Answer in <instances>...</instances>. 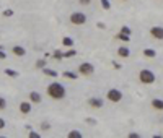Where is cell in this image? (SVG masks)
Instances as JSON below:
<instances>
[{"instance_id": "cell-10", "label": "cell", "mask_w": 163, "mask_h": 138, "mask_svg": "<svg viewBox=\"0 0 163 138\" xmlns=\"http://www.w3.org/2000/svg\"><path fill=\"white\" fill-rule=\"evenodd\" d=\"M11 52L16 55V57H23V55L26 54V50H25V47H21V46H15L13 49H11Z\"/></svg>"}, {"instance_id": "cell-32", "label": "cell", "mask_w": 163, "mask_h": 138, "mask_svg": "<svg viewBox=\"0 0 163 138\" xmlns=\"http://www.w3.org/2000/svg\"><path fill=\"white\" fill-rule=\"evenodd\" d=\"M0 59H7V54L5 52H2V50H0Z\"/></svg>"}, {"instance_id": "cell-21", "label": "cell", "mask_w": 163, "mask_h": 138, "mask_svg": "<svg viewBox=\"0 0 163 138\" xmlns=\"http://www.w3.org/2000/svg\"><path fill=\"white\" fill-rule=\"evenodd\" d=\"M36 67H38V68H44V67H46V59H39L36 62Z\"/></svg>"}, {"instance_id": "cell-15", "label": "cell", "mask_w": 163, "mask_h": 138, "mask_svg": "<svg viewBox=\"0 0 163 138\" xmlns=\"http://www.w3.org/2000/svg\"><path fill=\"white\" fill-rule=\"evenodd\" d=\"M42 72H44V75H47V76H52V78H56L57 76V72H54V70L47 68V67H44V68H41Z\"/></svg>"}, {"instance_id": "cell-30", "label": "cell", "mask_w": 163, "mask_h": 138, "mask_svg": "<svg viewBox=\"0 0 163 138\" xmlns=\"http://www.w3.org/2000/svg\"><path fill=\"white\" fill-rule=\"evenodd\" d=\"M129 138H140V135H139V133H129Z\"/></svg>"}, {"instance_id": "cell-1", "label": "cell", "mask_w": 163, "mask_h": 138, "mask_svg": "<svg viewBox=\"0 0 163 138\" xmlns=\"http://www.w3.org/2000/svg\"><path fill=\"white\" fill-rule=\"evenodd\" d=\"M47 96L52 99H56V101H61V99L65 98V86L64 84H61L59 81H52L49 86H47Z\"/></svg>"}, {"instance_id": "cell-7", "label": "cell", "mask_w": 163, "mask_h": 138, "mask_svg": "<svg viewBox=\"0 0 163 138\" xmlns=\"http://www.w3.org/2000/svg\"><path fill=\"white\" fill-rule=\"evenodd\" d=\"M88 104H90V107H93V109H101L103 106H104V101H103V98L93 96V98L88 99Z\"/></svg>"}, {"instance_id": "cell-14", "label": "cell", "mask_w": 163, "mask_h": 138, "mask_svg": "<svg viewBox=\"0 0 163 138\" xmlns=\"http://www.w3.org/2000/svg\"><path fill=\"white\" fill-rule=\"evenodd\" d=\"M62 44L65 46V47H73V39L69 38V36H65V38L62 39Z\"/></svg>"}, {"instance_id": "cell-19", "label": "cell", "mask_w": 163, "mask_h": 138, "mask_svg": "<svg viewBox=\"0 0 163 138\" xmlns=\"http://www.w3.org/2000/svg\"><path fill=\"white\" fill-rule=\"evenodd\" d=\"M77 55V50L72 47V49H69L67 52H64V57H75Z\"/></svg>"}, {"instance_id": "cell-12", "label": "cell", "mask_w": 163, "mask_h": 138, "mask_svg": "<svg viewBox=\"0 0 163 138\" xmlns=\"http://www.w3.org/2000/svg\"><path fill=\"white\" fill-rule=\"evenodd\" d=\"M117 55H119V57H124V59H127L129 55H131V50H129L127 47H119V49H117Z\"/></svg>"}, {"instance_id": "cell-3", "label": "cell", "mask_w": 163, "mask_h": 138, "mask_svg": "<svg viewBox=\"0 0 163 138\" xmlns=\"http://www.w3.org/2000/svg\"><path fill=\"white\" fill-rule=\"evenodd\" d=\"M70 23L75 26H82L87 23V15L85 13H82V11H73L70 15Z\"/></svg>"}, {"instance_id": "cell-11", "label": "cell", "mask_w": 163, "mask_h": 138, "mask_svg": "<svg viewBox=\"0 0 163 138\" xmlns=\"http://www.w3.org/2000/svg\"><path fill=\"white\" fill-rule=\"evenodd\" d=\"M152 107L157 111H163V99H152Z\"/></svg>"}, {"instance_id": "cell-20", "label": "cell", "mask_w": 163, "mask_h": 138, "mask_svg": "<svg viewBox=\"0 0 163 138\" xmlns=\"http://www.w3.org/2000/svg\"><path fill=\"white\" fill-rule=\"evenodd\" d=\"M116 39H119V41H124V42H129V36L127 34H122V33H119V34L116 36Z\"/></svg>"}, {"instance_id": "cell-27", "label": "cell", "mask_w": 163, "mask_h": 138, "mask_svg": "<svg viewBox=\"0 0 163 138\" xmlns=\"http://www.w3.org/2000/svg\"><path fill=\"white\" fill-rule=\"evenodd\" d=\"M5 127H7V122H5V120H3L2 117H0V130H3Z\"/></svg>"}, {"instance_id": "cell-4", "label": "cell", "mask_w": 163, "mask_h": 138, "mask_svg": "<svg viewBox=\"0 0 163 138\" xmlns=\"http://www.w3.org/2000/svg\"><path fill=\"white\" fill-rule=\"evenodd\" d=\"M106 98L111 101V102H121L122 101V98H124V94H122V91H119L117 88H111L109 91L106 93Z\"/></svg>"}, {"instance_id": "cell-18", "label": "cell", "mask_w": 163, "mask_h": 138, "mask_svg": "<svg viewBox=\"0 0 163 138\" xmlns=\"http://www.w3.org/2000/svg\"><path fill=\"white\" fill-rule=\"evenodd\" d=\"M5 75H7V76H11V78H16V76H18V72L10 70V68H5Z\"/></svg>"}, {"instance_id": "cell-29", "label": "cell", "mask_w": 163, "mask_h": 138, "mask_svg": "<svg viewBox=\"0 0 163 138\" xmlns=\"http://www.w3.org/2000/svg\"><path fill=\"white\" fill-rule=\"evenodd\" d=\"M90 2H92V0H78L80 5H90Z\"/></svg>"}, {"instance_id": "cell-33", "label": "cell", "mask_w": 163, "mask_h": 138, "mask_svg": "<svg viewBox=\"0 0 163 138\" xmlns=\"http://www.w3.org/2000/svg\"><path fill=\"white\" fill-rule=\"evenodd\" d=\"M112 65H114V68H117V70L121 68V64H117V62H114V64H112Z\"/></svg>"}, {"instance_id": "cell-31", "label": "cell", "mask_w": 163, "mask_h": 138, "mask_svg": "<svg viewBox=\"0 0 163 138\" xmlns=\"http://www.w3.org/2000/svg\"><path fill=\"white\" fill-rule=\"evenodd\" d=\"M3 15H5V16H11V15H13V10H5V11H3Z\"/></svg>"}, {"instance_id": "cell-6", "label": "cell", "mask_w": 163, "mask_h": 138, "mask_svg": "<svg viewBox=\"0 0 163 138\" xmlns=\"http://www.w3.org/2000/svg\"><path fill=\"white\" fill-rule=\"evenodd\" d=\"M150 36L157 41H163V26H152L150 28Z\"/></svg>"}, {"instance_id": "cell-28", "label": "cell", "mask_w": 163, "mask_h": 138, "mask_svg": "<svg viewBox=\"0 0 163 138\" xmlns=\"http://www.w3.org/2000/svg\"><path fill=\"white\" fill-rule=\"evenodd\" d=\"M41 135L38 132H30V138H39Z\"/></svg>"}, {"instance_id": "cell-35", "label": "cell", "mask_w": 163, "mask_h": 138, "mask_svg": "<svg viewBox=\"0 0 163 138\" xmlns=\"http://www.w3.org/2000/svg\"><path fill=\"white\" fill-rule=\"evenodd\" d=\"M122 2H127V0H122Z\"/></svg>"}, {"instance_id": "cell-24", "label": "cell", "mask_w": 163, "mask_h": 138, "mask_svg": "<svg viewBox=\"0 0 163 138\" xmlns=\"http://www.w3.org/2000/svg\"><path fill=\"white\" fill-rule=\"evenodd\" d=\"M121 33H122V34L131 36V28H129V26H122V28H121Z\"/></svg>"}, {"instance_id": "cell-17", "label": "cell", "mask_w": 163, "mask_h": 138, "mask_svg": "<svg viewBox=\"0 0 163 138\" xmlns=\"http://www.w3.org/2000/svg\"><path fill=\"white\" fill-rule=\"evenodd\" d=\"M67 137H69V138H83V135H82L78 130H72V132H69Z\"/></svg>"}, {"instance_id": "cell-16", "label": "cell", "mask_w": 163, "mask_h": 138, "mask_svg": "<svg viewBox=\"0 0 163 138\" xmlns=\"http://www.w3.org/2000/svg\"><path fill=\"white\" fill-rule=\"evenodd\" d=\"M143 55H145V57H150V59H153V57H155V55H157V52H155V50L153 49H143Z\"/></svg>"}, {"instance_id": "cell-13", "label": "cell", "mask_w": 163, "mask_h": 138, "mask_svg": "<svg viewBox=\"0 0 163 138\" xmlns=\"http://www.w3.org/2000/svg\"><path fill=\"white\" fill-rule=\"evenodd\" d=\"M62 75H64L67 80H77V78H78V75H77L75 72H69V70H67V72H64Z\"/></svg>"}, {"instance_id": "cell-25", "label": "cell", "mask_w": 163, "mask_h": 138, "mask_svg": "<svg viewBox=\"0 0 163 138\" xmlns=\"http://www.w3.org/2000/svg\"><path fill=\"white\" fill-rule=\"evenodd\" d=\"M52 57H54V59H57V60H61L62 57H64V54H62L61 50H56V52L52 54Z\"/></svg>"}, {"instance_id": "cell-5", "label": "cell", "mask_w": 163, "mask_h": 138, "mask_svg": "<svg viewBox=\"0 0 163 138\" xmlns=\"http://www.w3.org/2000/svg\"><path fill=\"white\" fill-rule=\"evenodd\" d=\"M78 73L83 75V76H90V75L95 73V67L90 62H83V64L78 65Z\"/></svg>"}, {"instance_id": "cell-22", "label": "cell", "mask_w": 163, "mask_h": 138, "mask_svg": "<svg viewBox=\"0 0 163 138\" xmlns=\"http://www.w3.org/2000/svg\"><path fill=\"white\" fill-rule=\"evenodd\" d=\"M101 7L104 10H109L111 8V3H109V0H101Z\"/></svg>"}, {"instance_id": "cell-2", "label": "cell", "mask_w": 163, "mask_h": 138, "mask_svg": "<svg viewBox=\"0 0 163 138\" xmlns=\"http://www.w3.org/2000/svg\"><path fill=\"white\" fill-rule=\"evenodd\" d=\"M139 80L143 84H152V83H155V73L150 72L148 68H143L139 72Z\"/></svg>"}, {"instance_id": "cell-9", "label": "cell", "mask_w": 163, "mask_h": 138, "mask_svg": "<svg viewBox=\"0 0 163 138\" xmlns=\"http://www.w3.org/2000/svg\"><path fill=\"white\" fill-rule=\"evenodd\" d=\"M31 109H33V104H31L30 101H25V102L20 104V112L21 114H30Z\"/></svg>"}, {"instance_id": "cell-26", "label": "cell", "mask_w": 163, "mask_h": 138, "mask_svg": "<svg viewBox=\"0 0 163 138\" xmlns=\"http://www.w3.org/2000/svg\"><path fill=\"white\" fill-rule=\"evenodd\" d=\"M49 128H51V123H47V122L41 123V130H49Z\"/></svg>"}, {"instance_id": "cell-34", "label": "cell", "mask_w": 163, "mask_h": 138, "mask_svg": "<svg viewBox=\"0 0 163 138\" xmlns=\"http://www.w3.org/2000/svg\"><path fill=\"white\" fill-rule=\"evenodd\" d=\"M87 122H88V123H92V125H95V123H96V122H95V120H93V119H88Z\"/></svg>"}, {"instance_id": "cell-23", "label": "cell", "mask_w": 163, "mask_h": 138, "mask_svg": "<svg viewBox=\"0 0 163 138\" xmlns=\"http://www.w3.org/2000/svg\"><path fill=\"white\" fill-rule=\"evenodd\" d=\"M5 107H7V99L0 96V111H3Z\"/></svg>"}, {"instance_id": "cell-8", "label": "cell", "mask_w": 163, "mask_h": 138, "mask_svg": "<svg viewBox=\"0 0 163 138\" xmlns=\"http://www.w3.org/2000/svg\"><path fill=\"white\" fill-rule=\"evenodd\" d=\"M42 101V96H41L38 91H31L30 93V102L31 104H39Z\"/></svg>"}]
</instances>
